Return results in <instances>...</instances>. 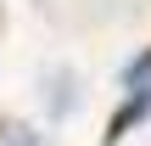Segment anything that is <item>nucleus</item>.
I'll return each instance as SVG.
<instances>
[{
	"mask_svg": "<svg viewBox=\"0 0 151 146\" xmlns=\"http://www.w3.org/2000/svg\"><path fill=\"white\" fill-rule=\"evenodd\" d=\"M129 90H146V96H151V45L123 68V96H129Z\"/></svg>",
	"mask_w": 151,
	"mask_h": 146,
	"instance_id": "f03ea898",
	"label": "nucleus"
},
{
	"mask_svg": "<svg viewBox=\"0 0 151 146\" xmlns=\"http://www.w3.org/2000/svg\"><path fill=\"white\" fill-rule=\"evenodd\" d=\"M0 146H45V135H34L28 124H17V118H6V124H0Z\"/></svg>",
	"mask_w": 151,
	"mask_h": 146,
	"instance_id": "7ed1b4c3",
	"label": "nucleus"
},
{
	"mask_svg": "<svg viewBox=\"0 0 151 146\" xmlns=\"http://www.w3.org/2000/svg\"><path fill=\"white\" fill-rule=\"evenodd\" d=\"M146 113H151V96H146V90H129V96L118 101V113L106 118V135H101V146H118L123 135H129V124H140Z\"/></svg>",
	"mask_w": 151,
	"mask_h": 146,
	"instance_id": "f257e3e1",
	"label": "nucleus"
}]
</instances>
